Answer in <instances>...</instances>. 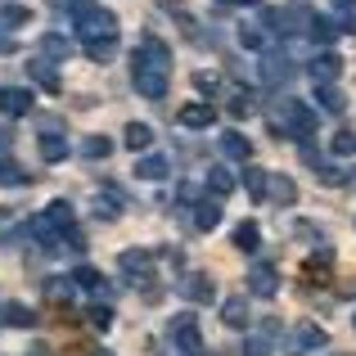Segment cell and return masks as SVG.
Listing matches in <instances>:
<instances>
[{"label": "cell", "instance_id": "1", "mask_svg": "<svg viewBox=\"0 0 356 356\" xmlns=\"http://www.w3.org/2000/svg\"><path fill=\"white\" fill-rule=\"evenodd\" d=\"M167 63H172V54H167V45L158 41V36H145L136 50V90L149 99H163L167 95Z\"/></svg>", "mask_w": 356, "mask_h": 356}, {"label": "cell", "instance_id": "2", "mask_svg": "<svg viewBox=\"0 0 356 356\" xmlns=\"http://www.w3.org/2000/svg\"><path fill=\"white\" fill-rule=\"evenodd\" d=\"M77 32L86 36V41H108V36L118 32V18L99 5H77Z\"/></svg>", "mask_w": 356, "mask_h": 356}, {"label": "cell", "instance_id": "3", "mask_svg": "<svg viewBox=\"0 0 356 356\" xmlns=\"http://www.w3.org/2000/svg\"><path fill=\"white\" fill-rule=\"evenodd\" d=\"M172 339H176V348H185L190 356L203 352V339H199V325H194V316H176V321H172Z\"/></svg>", "mask_w": 356, "mask_h": 356}, {"label": "cell", "instance_id": "4", "mask_svg": "<svg viewBox=\"0 0 356 356\" xmlns=\"http://www.w3.org/2000/svg\"><path fill=\"white\" fill-rule=\"evenodd\" d=\"M284 122H289V131H293V136H307V131L316 127V113L307 104H298V99H289V104H284Z\"/></svg>", "mask_w": 356, "mask_h": 356}, {"label": "cell", "instance_id": "5", "mask_svg": "<svg viewBox=\"0 0 356 356\" xmlns=\"http://www.w3.org/2000/svg\"><path fill=\"white\" fill-rule=\"evenodd\" d=\"M325 348V330L321 325H298V334L289 339V352H316Z\"/></svg>", "mask_w": 356, "mask_h": 356}, {"label": "cell", "instance_id": "6", "mask_svg": "<svg viewBox=\"0 0 356 356\" xmlns=\"http://www.w3.org/2000/svg\"><path fill=\"white\" fill-rule=\"evenodd\" d=\"M27 108H32V90H14V86L0 90V113L5 118H18V113H27Z\"/></svg>", "mask_w": 356, "mask_h": 356}, {"label": "cell", "instance_id": "7", "mask_svg": "<svg viewBox=\"0 0 356 356\" xmlns=\"http://www.w3.org/2000/svg\"><path fill=\"white\" fill-rule=\"evenodd\" d=\"M181 293L190 298V302H212V284H208V275H190L181 284Z\"/></svg>", "mask_w": 356, "mask_h": 356}, {"label": "cell", "instance_id": "8", "mask_svg": "<svg viewBox=\"0 0 356 356\" xmlns=\"http://www.w3.org/2000/svg\"><path fill=\"white\" fill-rule=\"evenodd\" d=\"M221 321L235 325V330H243V325H248V302H243V298H226V307H221Z\"/></svg>", "mask_w": 356, "mask_h": 356}, {"label": "cell", "instance_id": "9", "mask_svg": "<svg viewBox=\"0 0 356 356\" xmlns=\"http://www.w3.org/2000/svg\"><path fill=\"white\" fill-rule=\"evenodd\" d=\"M248 284H252V293H257V298H270V293H275V270H270V266H257L248 275Z\"/></svg>", "mask_w": 356, "mask_h": 356}, {"label": "cell", "instance_id": "10", "mask_svg": "<svg viewBox=\"0 0 356 356\" xmlns=\"http://www.w3.org/2000/svg\"><path fill=\"white\" fill-rule=\"evenodd\" d=\"M212 122V104H190L181 108V127H208Z\"/></svg>", "mask_w": 356, "mask_h": 356}, {"label": "cell", "instance_id": "11", "mask_svg": "<svg viewBox=\"0 0 356 356\" xmlns=\"http://www.w3.org/2000/svg\"><path fill=\"white\" fill-rule=\"evenodd\" d=\"M221 154L226 158H248V140H243L239 131H226V136H221Z\"/></svg>", "mask_w": 356, "mask_h": 356}, {"label": "cell", "instance_id": "12", "mask_svg": "<svg viewBox=\"0 0 356 356\" xmlns=\"http://www.w3.org/2000/svg\"><path fill=\"white\" fill-rule=\"evenodd\" d=\"M136 176H145V181H163L167 176V158H145V163H136Z\"/></svg>", "mask_w": 356, "mask_h": 356}, {"label": "cell", "instance_id": "13", "mask_svg": "<svg viewBox=\"0 0 356 356\" xmlns=\"http://www.w3.org/2000/svg\"><path fill=\"white\" fill-rule=\"evenodd\" d=\"M41 158H45V163H59V158H68V140L45 136V140H41Z\"/></svg>", "mask_w": 356, "mask_h": 356}, {"label": "cell", "instance_id": "14", "mask_svg": "<svg viewBox=\"0 0 356 356\" xmlns=\"http://www.w3.org/2000/svg\"><path fill=\"white\" fill-rule=\"evenodd\" d=\"M127 145L131 149H149V145H154V131H149L145 122H131V127H127Z\"/></svg>", "mask_w": 356, "mask_h": 356}, {"label": "cell", "instance_id": "15", "mask_svg": "<svg viewBox=\"0 0 356 356\" xmlns=\"http://www.w3.org/2000/svg\"><path fill=\"white\" fill-rule=\"evenodd\" d=\"M243 185H248V194H252V199H261V194L270 190L266 172H257V167H248V172H243Z\"/></svg>", "mask_w": 356, "mask_h": 356}, {"label": "cell", "instance_id": "16", "mask_svg": "<svg viewBox=\"0 0 356 356\" xmlns=\"http://www.w3.org/2000/svg\"><path fill=\"white\" fill-rule=\"evenodd\" d=\"M270 194H275L280 203H293V199H298V185L284 181V176H275V181H270Z\"/></svg>", "mask_w": 356, "mask_h": 356}, {"label": "cell", "instance_id": "17", "mask_svg": "<svg viewBox=\"0 0 356 356\" xmlns=\"http://www.w3.org/2000/svg\"><path fill=\"white\" fill-rule=\"evenodd\" d=\"M81 154H86V158H108V154H113V145H108L104 136H90L86 145H81Z\"/></svg>", "mask_w": 356, "mask_h": 356}, {"label": "cell", "instance_id": "18", "mask_svg": "<svg viewBox=\"0 0 356 356\" xmlns=\"http://www.w3.org/2000/svg\"><path fill=\"white\" fill-rule=\"evenodd\" d=\"M208 190H212V194H230V190H235V181H230L226 167H217V172L208 176Z\"/></svg>", "mask_w": 356, "mask_h": 356}, {"label": "cell", "instance_id": "19", "mask_svg": "<svg viewBox=\"0 0 356 356\" xmlns=\"http://www.w3.org/2000/svg\"><path fill=\"white\" fill-rule=\"evenodd\" d=\"M5 316H9V325H23V330H27V325H36V316L27 312V307H18V302H9Z\"/></svg>", "mask_w": 356, "mask_h": 356}, {"label": "cell", "instance_id": "20", "mask_svg": "<svg viewBox=\"0 0 356 356\" xmlns=\"http://www.w3.org/2000/svg\"><path fill=\"white\" fill-rule=\"evenodd\" d=\"M235 243H239L243 252H248V248H257V226H252V221H243V226L235 230Z\"/></svg>", "mask_w": 356, "mask_h": 356}, {"label": "cell", "instance_id": "21", "mask_svg": "<svg viewBox=\"0 0 356 356\" xmlns=\"http://www.w3.org/2000/svg\"><path fill=\"white\" fill-rule=\"evenodd\" d=\"M221 221V212H217V203H208V208H199V217H194V226L199 230H212Z\"/></svg>", "mask_w": 356, "mask_h": 356}, {"label": "cell", "instance_id": "22", "mask_svg": "<svg viewBox=\"0 0 356 356\" xmlns=\"http://www.w3.org/2000/svg\"><path fill=\"white\" fill-rule=\"evenodd\" d=\"M289 59H266V81H280V77H289Z\"/></svg>", "mask_w": 356, "mask_h": 356}, {"label": "cell", "instance_id": "23", "mask_svg": "<svg viewBox=\"0 0 356 356\" xmlns=\"http://www.w3.org/2000/svg\"><path fill=\"white\" fill-rule=\"evenodd\" d=\"M312 72H316V81H330L334 72H339V59H316V68H312Z\"/></svg>", "mask_w": 356, "mask_h": 356}, {"label": "cell", "instance_id": "24", "mask_svg": "<svg viewBox=\"0 0 356 356\" xmlns=\"http://www.w3.org/2000/svg\"><path fill=\"white\" fill-rule=\"evenodd\" d=\"M321 104L330 108V113H343V95H339L334 86H325V90H321Z\"/></svg>", "mask_w": 356, "mask_h": 356}, {"label": "cell", "instance_id": "25", "mask_svg": "<svg viewBox=\"0 0 356 356\" xmlns=\"http://www.w3.org/2000/svg\"><path fill=\"white\" fill-rule=\"evenodd\" d=\"M86 50H90V59H108V54H113L118 45H113V36H108V41H90Z\"/></svg>", "mask_w": 356, "mask_h": 356}, {"label": "cell", "instance_id": "26", "mask_svg": "<svg viewBox=\"0 0 356 356\" xmlns=\"http://www.w3.org/2000/svg\"><path fill=\"white\" fill-rule=\"evenodd\" d=\"M145 266H149L145 252H122V270H145Z\"/></svg>", "mask_w": 356, "mask_h": 356}, {"label": "cell", "instance_id": "27", "mask_svg": "<svg viewBox=\"0 0 356 356\" xmlns=\"http://www.w3.org/2000/svg\"><path fill=\"white\" fill-rule=\"evenodd\" d=\"M90 325H95V330H108V325H113V312H108V307H95V312H90Z\"/></svg>", "mask_w": 356, "mask_h": 356}, {"label": "cell", "instance_id": "28", "mask_svg": "<svg viewBox=\"0 0 356 356\" xmlns=\"http://www.w3.org/2000/svg\"><path fill=\"white\" fill-rule=\"evenodd\" d=\"M77 284H86V289H99V270H95V266H81V270H77Z\"/></svg>", "mask_w": 356, "mask_h": 356}, {"label": "cell", "instance_id": "29", "mask_svg": "<svg viewBox=\"0 0 356 356\" xmlns=\"http://www.w3.org/2000/svg\"><path fill=\"white\" fill-rule=\"evenodd\" d=\"M334 149H339V154H352V149H356V136H352V131H339V136H334Z\"/></svg>", "mask_w": 356, "mask_h": 356}, {"label": "cell", "instance_id": "30", "mask_svg": "<svg viewBox=\"0 0 356 356\" xmlns=\"http://www.w3.org/2000/svg\"><path fill=\"white\" fill-rule=\"evenodd\" d=\"M230 113H235V118L252 113V95H235V104H230Z\"/></svg>", "mask_w": 356, "mask_h": 356}, {"label": "cell", "instance_id": "31", "mask_svg": "<svg viewBox=\"0 0 356 356\" xmlns=\"http://www.w3.org/2000/svg\"><path fill=\"white\" fill-rule=\"evenodd\" d=\"M243 356H270V348H266V339H252L248 348H243Z\"/></svg>", "mask_w": 356, "mask_h": 356}, {"label": "cell", "instance_id": "32", "mask_svg": "<svg viewBox=\"0 0 356 356\" xmlns=\"http://www.w3.org/2000/svg\"><path fill=\"white\" fill-rule=\"evenodd\" d=\"M45 50H50V54H63V50H68V45H63L59 36H45Z\"/></svg>", "mask_w": 356, "mask_h": 356}, {"label": "cell", "instance_id": "33", "mask_svg": "<svg viewBox=\"0 0 356 356\" xmlns=\"http://www.w3.org/2000/svg\"><path fill=\"white\" fill-rule=\"evenodd\" d=\"M27 356H50V348H32V352H27Z\"/></svg>", "mask_w": 356, "mask_h": 356}, {"label": "cell", "instance_id": "34", "mask_svg": "<svg viewBox=\"0 0 356 356\" xmlns=\"http://www.w3.org/2000/svg\"><path fill=\"white\" fill-rule=\"evenodd\" d=\"M239 5H252V0H239Z\"/></svg>", "mask_w": 356, "mask_h": 356}, {"label": "cell", "instance_id": "35", "mask_svg": "<svg viewBox=\"0 0 356 356\" xmlns=\"http://www.w3.org/2000/svg\"><path fill=\"white\" fill-rule=\"evenodd\" d=\"M99 356H108V352H99Z\"/></svg>", "mask_w": 356, "mask_h": 356}, {"label": "cell", "instance_id": "36", "mask_svg": "<svg viewBox=\"0 0 356 356\" xmlns=\"http://www.w3.org/2000/svg\"><path fill=\"white\" fill-rule=\"evenodd\" d=\"M352 325H356V321H352Z\"/></svg>", "mask_w": 356, "mask_h": 356}]
</instances>
